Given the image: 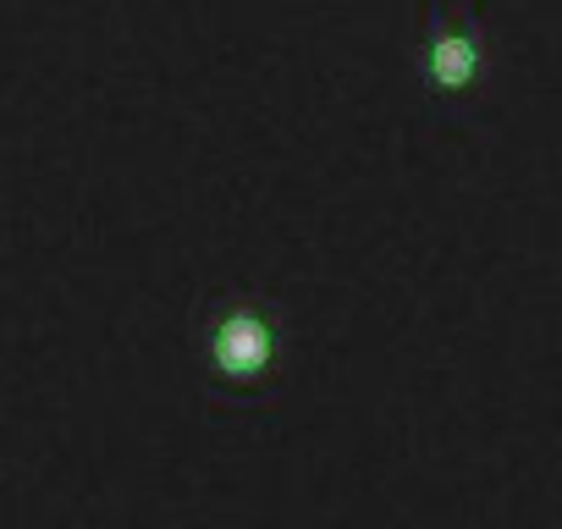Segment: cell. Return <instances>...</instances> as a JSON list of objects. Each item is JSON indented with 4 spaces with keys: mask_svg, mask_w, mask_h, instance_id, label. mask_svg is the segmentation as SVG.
Here are the masks:
<instances>
[{
    "mask_svg": "<svg viewBox=\"0 0 562 529\" xmlns=\"http://www.w3.org/2000/svg\"><path fill=\"white\" fill-rule=\"evenodd\" d=\"M210 364H215V375L232 381V386L259 381V375L276 364V326H270L259 309H248V304L226 309V315L210 326Z\"/></svg>",
    "mask_w": 562,
    "mask_h": 529,
    "instance_id": "1",
    "label": "cell"
},
{
    "mask_svg": "<svg viewBox=\"0 0 562 529\" xmlns=\"http://www.w3.org/2000/svg\"><path fill=\"white\" fill-rule=\"evenodd\" d=\"M425 78L441 89V94H458L480 78V45L469 34H436L430 50H425Z\"/></svg>",
    "mask_w": 562,
    "mask_h": 529,
    "instance_id": "2",
    "label": "cell"
}]
</instances>
